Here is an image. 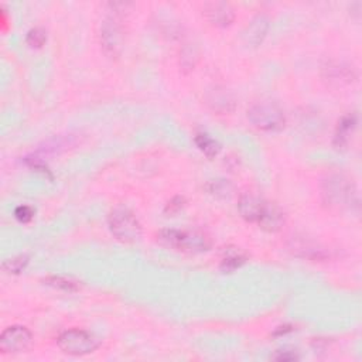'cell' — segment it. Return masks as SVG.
Segmentation results:
<instances>
[{"label":"cell","instance_id":"1","mask_svg":"<svg viewBox=\"0 0 362 362\" xmlns=\"http://www.w3.org/2000/svg\"><path fill=\"white\" fill-rule=\"evenodd\" d=\"M321 201L331 211H354L359 207L356 186L344 174H330L321 183Z\"/></svg>","mask_w":362,"mask_h":362},{"label":"cell","instance_id":"2","mask_svg":"<svg viewBox=\"0 0 362 362\" xmlns=\"http://www.w3.org/2000/svg\"><path fill=\"white\" fill-rule=\"evenodd\" d=\"M156 238L163 247L184 254H204L213 247L211 239L206 233L195 231L162 229L156 233Z\"/></svg>","mask_w":362,"mask_h":362},{"label":"cell","instance_id":"3","mask_svg":"<svg viewBox=\"0 0 362 362\" xmlns=\"http://www.w3.org/2000/svg\"><path fill=\"white\" fill-rule=\"evenodd\" d=\"M108 225L112 235L124 244H135L142 238V224L128 207H116L109 213Z\"/></svg>","mask_w":362,"mask_h":362},{"label":"cell","instance_id":"4","mask_svg":"<svg viewBox=\"0 0 362 362\" xmlns=\"http://www.w3.org/2000/svg\"><path fill=\"white\" fill-rule=\"evenodd\" d=\"M249 122L262 132H280L286 126V116L276 104L258 102L248 109Z\"/></svg>","mask_w":362,"mask_h":362},{"label":"cell","instance_id":"5","mask_svg":"<svg viewBox=\"0 0 362 362\" xmlns=\"http://www.w3.org/2000/svg\"><path fill=\"white\" fill-rule=\"evenodd\" d=\"M57 345L64 354L83 356L95 352L99 348L101 341L90 331L72 329L60 334L57 338Z\"/></svg>","mask_w":362,"mask_h":362},{"label":"cell","instance_id":"6","mask_svg":"<svg viewBox=\"0 0 362 362\" xmlns=\"http://www.w3.org/2000/svg\"><path fill=\"white\" fill-rule=\"evenodd\" d=\"M124 30L120 26L119 16L110 15L104 19L101 23V31H99V42L104 53L109 58H117L122 54L124 50Z\"/></svg>","mask_w":362,"mask_h":362},{"label":"cell","instance_id":"7","mask_svg":"<svg viewBox=\"0 0 362 362\" xmlns=\"http://www.w3.org/2000/svg\"><path fill=\"white\" fill-rule=\"evenodd\" d=\"M33 334L23 326H12L0 334V351L3 354H19L30 348Z\"/></svg>","mask_w":362,"mask_h":362},{"label":"cell","instance_id":"8","mask_svg":"<svg viewBox=\"0 0 362 362\" xmlns=\"http://www.w3.org/2000/svg\"><path fill=\"white\" fill-rule=\"evenodd\" d=\"M206 104L218 115L232 113L236 108L235 95L225 87L215 85L206 92Z\"/></svg>","mask_w":362,"mask_h":362},{"label":"cell","instance_id":"9","mask_svg":"<svg viewBox=\"0 0 362 362\" xmlns=\"http://www.w3.org/2000/svg\"><path fill=\"white\" fill-rule=\"evenodd\" d=\"M203 15L207 22L218 28L231 26L235 20V10L229 3L225 2H210L204 5Z\"/></svg>","mask_w":362,"mask_h":362},{"label":"cell","instance_id":"10","mask_svg":"<svg viewBox=\"0 0 362 362\" xmlns=\"http://www.w3.org/2000/svg\"><path fill=\"white\" fill-rule=\"evenodd\" d=\"M266 199L262 197H258L252 192H247L239 197L238 201V211L247 222L251 224H258L261 220V215L265 210Z\"/></svg>","mask_w":362,"mask_h":362},{"label":"cell","instance_id":"11","mask_svg":"<svg viewBox=\"0 0 362 362\" xmlns=\"http://www.w3.org/2000/svg\"><path fill=\"white\" fill-rule=\"evenodd\" d=\"M323 76L331 84L344 85L356 79L355 69L343 61H330L323 67Z\"/></svg>","mask_w":362,"mask_h":362},{"label":"cell","instance_id":"12","mask_svg":"<svg viewBox=\"0 0 362 362\" xmlns=\"http://www.w3.org/2000/svg\"><path fill=\"white\" fill-rule=\"evenodd\" d=\"M289 248L296 256L308 261H324L329 258V254L324 248H321L314 242H308L304 238H293Z\"/></svg>","mask_w":362,"mask_h":362},{"label":"cell","instance_id":"13","mask_svg":"<svg viewBox=\"0 0 362 362\" xmlns=\"http://www.w3.org/2000/svg\"><path fill=\"white\" fill-rule=\"evenodd\" d=\"M285 222H286L285 213L281 211L280 207L276 206L274 203H269V201H266L265 210L256 225H259V228H262L266 232H277L283 228Z\"/></svg>","mask_w":362,"mask_h":362},{"label":"cell","instance_id":"14","mask_svg":"<svg viewBox=\"0 0 362 362\" xmlns=\"http://www.w3.org/2000/svg\"><path fill=\"white\" fill-rule=\"evenodd\" d=\"M269 30V19L265 15H258L245 30L247 43L252 47H258L262 44Z\"/></svg>","mask_w":362,"mask_h":362},{"label":"cell","instance_id":"15","mask_svg":"<svg viewBox=\"0 0 362 362\" xmlns=\"http://www.w3.org/2000/svg\"><path fill=\"white\" fill-rule=\"evenodd\" d=\"M355 126H356V116L354 113H347L340 119L337 131H336V136H334L336 149H338V150L347 149V146L349 143V138H351L352 132L355 131Z\"/></svg>","mask_w":362,"mask_h":362},{"label":"cell","instance_id":"16","mask_svg":"<svg viewBox=\"0 0 362 362\" xmlns=\"http://www.w3.org/2000/svg\"><path fill=\"white\" fill-rule=\"evenodd\" d=\"M248 261L247 254L236 247H227L221 252V270L233 272Z\"/></svg>","mask_w":362,"mask_h":362},{"label":"cell","instance_id":"17","mask_svg":"<svg viewBox=\"0 0 362 362\" xmlns=\"http://www.w3.org/2000/svg\"><path fill=\"white\" fill-rule=\"evenodd\" d=\"M194 142H195L197 147L210 158L217 157L221 151V145L215 139H213L208 133H204V132L197 133L194 138Z\"/></svg>","mask_w":362,"mask_h":362},{"label":"cell","instance_id":"18","mask_svg":"<svg viewBox=\"0 0 362 362\" xmlns=\"http://www.w3.org/2000/svg\"><path fill=\"white\" fill-rule=\"evenodd\" d=\"M207 191L220 199H228L232 197L235 188L232 186V183L229 180L225 179H215V180H210L206 186Z\"/></svg>","mask_w":362,"mask_h":362},{"label":"cell","instance_id":"19","mask_svg":"<svg viewBox=\"0 0 362 362\" xmlns=\"http://www.w3.org/2000/svg\"><path fill=\"white\" fill-rule=\"evenodd\" d=\"M44 285L57 289V290H63L67 293H74L81 289V286L78 285L76 280H72L69 277H64V276H49L46 279H43Z\"/></svg>","mask_w":362,"mask_h":362},{"label":"cell","instance_id":"20","mask_svg":"<svg viewBox=\"0 0 362 362\" xmlns=\"http://www.w3.org/2000/svg\"><path fill=\"white\" fill-rule=\"evenodd\" d=\"M199 60L198 49L194 44H186L180 54V67L183 72H190L195 68Z\"/></svg>","mask_w":362,"mask_h":362},{"label":"cell","instance_id":"21","mask_svg":"<svg viewBox=\"0 0 362 362\" xmlns=\"http://www.w3.org/2000/svg\"><path fill=\"white\" fill-rule=\"evenodd\" d=\"M26 43L31 49H42L47 43V31L43 27L30 28L26 35Z\"/></svg>","mask_w":362,"mask_h":362},{"label":"cell","instance_id":"22","mask_svg":"<svg viewBox=\"0 0 362 362\" xmlns=\"http://www.w3.org/2000/svg\"><path fill=\"white\" fill-rule=\"evenodd\" d=\"M28 265V256L26 255H19L16 258H12V259H8L5 261L3 263V270L8 272V273H13V274H17V273H22L26 266Z\"/></svg>","mask_w":362,"mask_h":362},{"label":"cell","instance_id":"23","mask_svg":"<svg viewBox=\"0 0 362 362\" xmlns=\"http://www.w3.org/2000/svg\"><path fill=\"white\" fill-rule=\"evenodd\" d=\"M272 359L279 361V362H292V361L300 359V355L297 354L296 349L281 348V349H277V351L272 355Z\"/></svg>","mask_w":362,"mask_h":362},{"label":"cell","instance_id":"24","mask_svg":"<svg viewBox=\"0 0 362 362\" xmlns=\"http://www.w3.org/2000/svg\"><path fill=\"white\" fill-rule=\"evenodd\" d=\"M15 217H16V220H17L19 222L27 224V222H30V221L33 220V217H34V210H33L31 207H28V206H20V207L16 208Z\"/></svg>","mask_w":362,"mask_h":362},{"label":"cell","instance_id":"25","mask_svg":"<svg viewBox=\"0 0 362 362\" xmlns=\"http://www.w3.org/2000/svg\"><path fill=\"white\" fill-rule=\"evenodd\" d=\"M184 206H186L184 197H174V198L170 201V203L167 204L165 213H166L167 215H174V214H177L180 210H183Z\"/></svg>","mask_w":362,"mask_h":362}]
</instances>
